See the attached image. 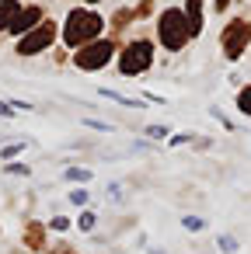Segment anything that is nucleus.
<instances>
[{
  "mask_svg": "<svg viewBox=\"0 0 251 254\" xmlns=\"http://www.w3.org/2000/svg\"><path fill=\"white\" fill-rule=\"evenodd\" d=\"M91 226H94V216L84 212V216H81V230H91Z\"/></svg>",
  "mask_w": 251,
  "mask_h": 254,
  "instance_id": "obj_7",
  "label": "nucleus"
},
{
  "mask_svg": "<svg viewBox=\"0 0 251 254\" xmlns=\"http://www.w3.org/2000/svg\"><path fill=\"white\" fill-rule=\"evenodd\" d=\"M49 42H53V25H42V28L35 32V35H28V39H25V42L18 46V53H21V56H32V53L46 49Z\"/></svg>",
  "mask_w": 251,
  "mask_h": 254,
  "instance_id": "obj_2",
  "label": "nucleus"
},
{
  "mask_svg": "<svg viewBox=\"0 0 251 254\" xmlns=\"http://www.w3.org/2000/svg\"><path fill=\"white\" fill-rule=\"evenodd\" d=\"M185 226H188V230H202V219H195V216H188V219H185Z\"/></svg>",
  "mask_w": 251,
  "mask_h": 254,
  "instance_id": "obj_8",
  "label": "nucleus"
},
{
  "mask_svg": "<svg viewBox=\"0 0 251 254\" xmlns=\"http://www.w3.org/2000/svg\"><path fill=\"white\" fill-rule=\"evenodd\" d=\"M147 60H150V46H133V49H129V56L122 60V70H126V73H133V70H140Z\"/></svg>",
  "mask_w": 251,
  "mask_h": 254,
  "instance_id": "obj_5",
  "label": "nucleus"
},
{
  "mask_svg": "<svg viewBox=\"0 0 251 254\" xmlns=\"http://www.w3.org/2000/svg\"><path fill=\"white\" fill-rule=\"evenodd\" d=\"M35 21H39V11H35V7H28L25 14H18V18L11 21V32H18V35H21V32H28Z\"/></svg>",
  "mask_w": 251,
  "mask_h": 254,
  "instance_id": "obj_6",
  "label": "nucleus"
},
{
  "mask_svg": "<svg viewBox=\"0 0 251 254\" xmlns=\"http://www.w3.org/2000/svg\"><path fill=\"white\" fill-rule=\"evenodd\" d=\"M98 28H101V21H98L94 14H70V25H67V42H70V46H77V42L91 39Z\"/></svg>",
  "mask_w": 251,
  "mask_h": 254,
  "instance_id": "obj_1",
  "label": "nucleus"
},
{
  "mask_svg": "<svg viewBox=\"0 0 251 254\" xmlns=\"http://www.w3.org/2000/svg\"><path fill=\"white\" fill-rule=\"evenodd\" d=\"M0 4H14V0H0Z\"/></svg>",
  "mask_w": 251,
  "mask_h": 254,
  "instance_id": "obj_10",
  "label": "nucleus"
},
{
  "mask_svg": "<svg viewBox=\"0 0 251 254\" xmlns=\"http://www.w3.org/2000/svg\"><path fill=\"white\" fill-rule=\"evenodd\" d=\"M0 115H14V112H11V105H0Z\"/></svg>",
  "mask_w": 251,
  "mask_h": 254,
  "instance_id": "obj_9",
  "label": "nucleus"
},
{
  "mask_svg": "<svg viewBox=\"0 0 251 254\" xmlns=\"http://www.w3.org/2000/svg\"><path fill=\"white\" fill-rule=\"evenodd\" d=\"M161 35H164V42H167V46H178V42H181V35H185V32H181V18H178L174 11H171V14H164V21H161Z\"/></svg>",
  "mask_w": 251,
  "mask_h": 254,
  "instance_id": "obj_3",
  "label": "nucleus"
},
{
  "mask_svg": "<svg viewBox=\"0 0 251 254\" xmlns=\"http://www.w3.org/2000/svg\"><path fill=\"white\" fill-rule=\"evenodd\" d=\"M108 53H112V46H91L87 53L77 56V63H81V66H101V63L108 60Z\"/></svg>",
  "mask_w": 251,
  "mask_h": 254,
  "instance_id": "obj_4",
  "label": "nucleus"
}]
</instances>
